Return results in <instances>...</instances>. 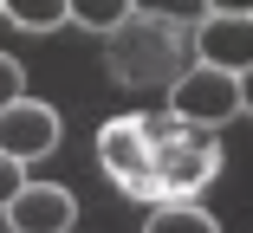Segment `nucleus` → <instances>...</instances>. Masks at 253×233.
I'll return each instance as SVG.
<instances>
[{
  "label": "nucleus",
  "mask_w": 253,
  "mask_h": 233,
  "mask_svg": "<svg viewBox=\"0 0 253 233\" xmlns=\"http://www.w3.org/2000/svg\"><path fill=\"white\" fill-rule=\"evenodd\" d=\"M104 59L117 71V84H169L188 65V20L130 7L111 33H104Z\"/></svg>",
  "instance_id": "nucleus-1"
},
{
  "label": "nucleus",
  "mask_w": 253,
  "mask_h": 233,
  "mask_svg": "<svg viewBox=\"0 0 253 233\" xmlns=\"http://www.w3.org/2000/svg\"><path fill=\"white\" fill-rule=\"evenodd\" d=\"M214 175H221V136L201 130V123H182L169 143L149 149V181H156V201H195Z\"/></svg>",
  "instance_id": "nucleus-2"
},
{
  "label": "nucleus",
  "mask_w": 253,
  "mask_h": 233,
  "mask_svg": "<svg viewBox=\"0 0 253 233\" xmlns=\"http://www.w3.org/2000/svg\"><path fill=\"white\" fill-rule=\"evenodd\" d=\"M247 110V84L227 78V71H208V65H182L169 78V117L182 123H201V130H221Z\"/></svg>",
  "instance_id": "nucleus-3"
},
{
  "label": "nucleus",
  "mask_w": 253,
  "mask_h": 233,
  "mask_svg": "<svg viewBox=\"0 0 253 233\" xmlns=\"http://www.w3.org/2000/svg\"><path fill=\"white\" fill-rule=\"evenodd\" d=\"M97 168H104L130 201H156V181H149V136L143 117H111L97 130Z\"/></svg>",
  "instance_id": "nucleus-4"
},
{
  "label": "nucleus",
  "mask_w": 253,
  "mask_h": 233,
  "mask_svg": "<svg viewBox=\"0 0 253 233\" xmlns=\"http://www.w3.org/2000/svg\"><path fill=\"white\" fill-rule=\"evenodd\" d=\"M188 52H195V65L240 78L253 65V13H201L188 33Z\"/></svg>",
  "instance_id": "nucleus-5"
},
{
  "label": "nucleus",
  "mask_w": 253,
  "mask_h": 233,
  "mask_svg": "<svg viewBox=\"0 0 253 233\" xmlns=\"http://www.w3.org/2000/svg\"><path fill=\"white\" fill-rule=\"evenodd\" d=\"M59 149V110L39 104V98H13L7 110H0V156H13L20 168L52 156Z\"/></svg>",
  "instance_id": "nucleus-6"
},
{
  "label": "nucleus",
  "mask_w": 253,
  "mask_h": 233,
  "mask_svg": "<svg viewBox=\"0 0 253 233\" xmlns=\"http://www.w3.org/2000/svg\"><path fill=\"white\" fill-rule=\"evenodd\" d=\"M0 214H7L13 233H72L78 227V201H72V188H59V181H26Z\"/></svg>",
  "instance_id": "nucleus-7"
},
{
  "label": "nucleus",
  "mask_w": 253,
  "mask_h": 233,
  "mask_svg": "<svg viewBox=\"0 0 253 233\" xmlns=\"http://www.w3.org/2000/svg\"><path fill=\"white\" fill-rule=\"evenodd\" d=\"M143 233H221V220L201 207V201H156Z\"/></svg>",
  "instance_id": "nucleus-8"
},
{
  "label": "nucleus",
  "mask_w": 253,
  "mask_h": 233,
  "mask_svg": "<svg viewBox=\"0 0 253 233\" xmlns=\"http://www.w3.org/2000/svg\"><path fill=\"white\" fill-rule=\"evenodd\" d=\"M0 20L20 33H59L65 26V0H0Z\"/></svg>",
  "instance_id": "nucleus-9"
},
{
  "label": "nucleus",
  "mask_w": 253,
  "mask_h": 233,
  "mask_svg": "<svg viewBox=\"0 0 253 233\" xmlns=\"http://www.w3.org/2000/svg\"><path fill=\"white\" fill-rule=\"evenodd\" d=\"M136 0H65V26H84V33H111Z\"/></svg>",
  "instance_id": "nucleus-10"
},
{
  "label": "nucleus",
  "mask_w": 253,
  "mask_h": 233,
  "mask_svg": "<svg viewBox=\"0 0 253 233\" xmlns=\"http://www.w3.org/2000/svg\"><path fill=\"white\" fill-rule=\"evenodd\" d=\"M13 98H26V71H20V59L0 52V110H7Z\"/></svg>",
  "instance_id": "nucleus-11"
},
{
  "label": "nucleus",
  "mask_w": 253,
  "mask_h": 233,
  "mask_svg": "<svg viewBox=\"0 0 253 233\" xmlns=\"http://www.w3.org/2000/svg\"><path fill=\"white\" fill-rule=\"evenodd\" d=\"M20 188H26V168H20L13 156H0V207H7V201H13Z\"/></svg>",
  "instance_id": "nucleus-12"
},
{
  "label": "nucleus",
  "mask_w": 253,
  "mask_h": 233,
  "mask_svg": "<svg viewBox=\"0 0 253 233\" xmlns=\"http://www.w3.org/2000/svg\"><path fill=\"white\" fill-rule=\"evenodd\" d=\"M201 13H253V0H201Z\"/></svg>",
  "instance_id": "nucleus-13"
}]
</instances>
